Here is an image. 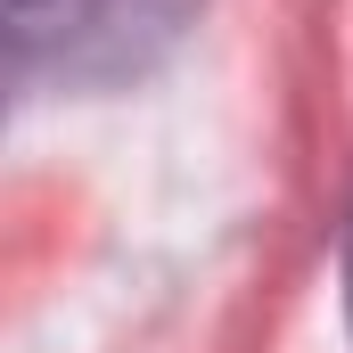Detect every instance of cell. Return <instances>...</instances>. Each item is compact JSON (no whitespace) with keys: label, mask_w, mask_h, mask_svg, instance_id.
<instances>
[{"label":"cell","mask_w":353,"mask_h":353,"mask_svg":"<svg viewBox=\"0 0 353 353\" xmlns=\"http://www.w3.org/2000/svg\"><path fill=\"white\" fill-rule=\"evenodd\" d=\"M205 0H0V123L50 99H107L173 66Z\"/></svg>","instance_id":"1"},{"label":"cell","mask_w":353,"mask_h":353,"mask_svg":"<svg viewBox=\"0 0 353 353\" xmlns=\"http://www.w3.org/2000/svg\"><path fill=\"white\" fill-rule=\"evenodd\" d=\"M345 312H353V205H345Z\"/></svg>","instance_id":"2"}]
</instances>
